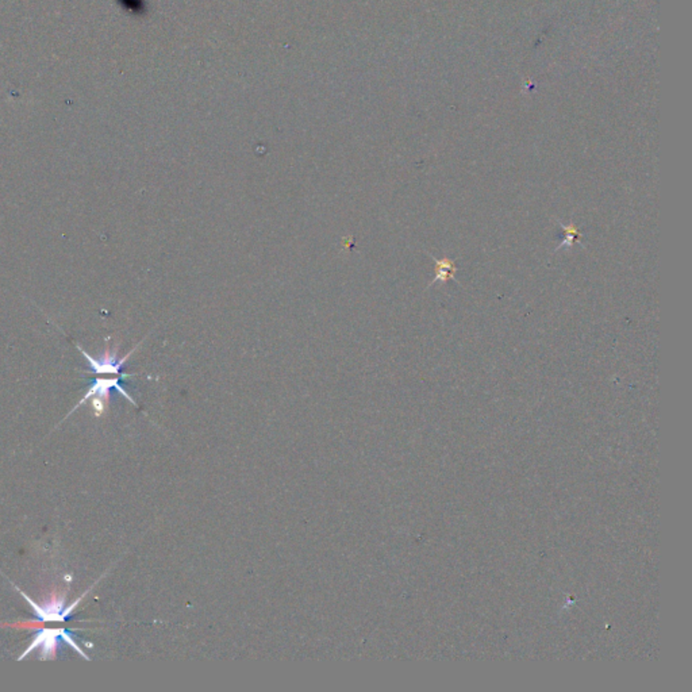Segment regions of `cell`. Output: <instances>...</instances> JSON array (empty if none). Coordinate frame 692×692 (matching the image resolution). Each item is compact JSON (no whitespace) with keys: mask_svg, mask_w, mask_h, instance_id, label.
<instances>
[{"mask_svg":"<svg viewBox=\"0 0 692 692\" xmlns=\"http://www.w3.org/2000/svg\"><path fill=\"white\" fill-rule=\"evenodd\" d=\"M435 277H433V280H432V283L429 284V287H432L437 282L447 283L449 280H453L454 279V275L457 272V268H456L453 260H450L448 257L441 258V260L435 258Z\"/></svg>","mask_w":692,"mask_h":692,"instance_id":"cell-4","label":"cell"},{"mask_svg":"<svg viewBox=\"0 0 692 692\" xmlns=\"http://www.w3.org/2000/svg\"><path fill=\"white\" fill-rule=\"evenodd\" d=\"M141 345V342L137 345L136 348L133 351H130L129 353L126 356H123L121 360H118V351L117 348L115 349H110L109 344H106V351L103 356L100 358H94L91 354L87 353L84 349H82L80 345H78L79 351L82 352V356L85 357V360L88 361L90 367L92 368V371L95 373H99V375H103V373H110V375H118L121 368L123 367V364L127 361V358L132 356V354L136 352L137 348Z\"/></svg>","mask_w":692,"mask_h":692,"instance_id":"cell-2","label":"cell"},{"mask_svg":"<svg viewBox=\"0 0 692 692\" xmlns=\"http://www.w3.org/2000/svg\"><path fill=\"white\" fill-rule=\"evenodd\" d=\"M561 228H563V230L565 233V238L563 240V243L558 246V249H564V247L572 246V245L575 244L582 237V233L577 229V226L575 223L564 225V226L561 225Z\"/></svg>","mask_w":692,"mask_h":692,"instance_id":"cell-5","label":"cell"},{"mask_svg":"<svg viewBox=\"0 0 692 692\" xmlns=\"http://www.w3.org/2000/svg\"><path fill=\"white\" fill-rule=\"evenodd\" d=\"M58 638H63L64 641H67L70 646H73L75 651H79L84 659L88 660V656L79 648V645L75 642L72 634L65 629H43V630H41L36 636L34 641L31 642V645L28 646V651L19 657V660L25 659L30 651H36L40 646L42 648L41 659H52L55 656V648L57 646Z\"/></svg>","mask_w":692,"mask_h":692,"instance_id":"cell-1","label":"cell"},{"mask_svg":"<svg viewBox=\"0 0 692 692\" xmlns=\"http://www.w3.org/2000/svg\"><path fill=\"white\" fill-rule=\"evenodd\" d=\"M21 594H22V597H25V599L28 600V603L31 605V607L36 610L37 617H38L41 621H65V619L68 618L69 614L72 612V610H73V609H75V607L79 605V602L82 600V597H80V599H78V600H76V602H75L72 606H69L68 609H65V610H64V609H63L64 606H63V603H61V602H55V603H53V605H50V606H43V607H41V606H38L37 603H34V602H33V600H31V599H30V597H28L25 592H21Z\"/></svg>","mask_w":692,"mask_h":692,"instance_id":"cell-3","label":"cell"}]
</instances>
